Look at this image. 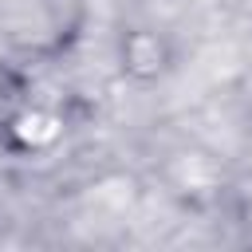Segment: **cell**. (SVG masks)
<instances>
[{
	"label": "cell",
	"mask_w": 252,
	"mask_h": 252,
	"mask_svg": "<svg viewBox=\"0 0 252 252\" xmlns=\"http://www.w3.org/2000/svg\"><path fill=\"white\" fill-rule=\"evenodd\" d=\"M28 106H32V75L20 63L0 59V138L24 122Z\"/></svg>",
	"instance_id": "cell-1"
}]
</instances>
